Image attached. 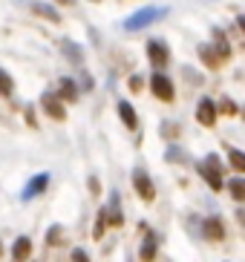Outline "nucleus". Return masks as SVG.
<instances>
[{"label": "nucleus", "instance_id": "nucleus-1", "mask_svg": "<svg viewBox=\"0 0 245 262\" xmlns=\"http://www.w3.org/2000/svg\"><path fill=\"white\" fill-rule=\"evenodd\" d=\"M196 170L205 176V182L214 187V190H222V167H219V156L216 153H208L205 162H202Z\"/></svg>", "mask_w": 245, "mask_h": 262}, {"label": "nucleus", "instance_id": "nucleus-2", "mask_svg": "<svg viewBox=\"0 0 245 262\" xmlns=\"http://www.w3.org/2000/svg\"><path fill=\"white\" fill-rule=\"evenodd\" d=\"M168 12L165 9H141V12H136L133 17H127V24H124V29H130V32H136V29H145L147 24H153V20H159V17H165Z\"/></svg>", "mask_w": 245, "mask_h": 262}, {"label": "nucleus", "instance_id": "nucleus-3", "mask_svg": "<svg viewBox=\"0 0 245 262\" xmlns=\"http://www.w3.org/2000/svg\"><path fill=\"white\" fill-rule=\"evenodd\" d=\"M150 90H153V95L159 101H165V104H168V101H173V95H176L173 81H170L165 72H153V75H150Z\"/></svg>", "mask_w": 245, "mask_h": 262}, {"label": "nucleus", "instance_id": "nucleus-4", "mask_svg": "<svg viewBox=\"0 0 245 262\" xmlns=\"http://www.w3.org/2000/svg\"><path fill=\"white\" fill-rule=\"evenodd\" d=\"M147 58H150V63H153L156 70H161V67L170 61L168 43H165V40H159V38H150V40H147Z\"/></svg>", "mask_w": 245, "mask_h": 262}, {"label": "nucleus", "instance_id": "nucleus-5", "mask_svg": "<svg viewBox=\"0 0 245 262\" xmlns=\"http://www.w3.org/2000/svg\"><path fill=\"white\" fill-rule=\"evenodd\" d=\"M40 107H44V113L49 118H55V121H64L67 118V107L61 104V98L55 93H44L40 95Z\"/></svg>", "mask_w": 245, "mask_h": 262}, {"label": "nucleus", "instance_id": "nucleus-6", "mask_svg": "<svg viewBox=\"0 0 245 262\" xmlns=\"http://www.w3.org/2000/svg\"><path fill=\"white\" fill-rule=\"evenodd\" d=\"M133 185H136V190H138V196L145 202H153L156 199V190H153V182H150V176H147L141 167H136L133 170Z\"/></svg>", "mask_w": 245, "mask_h": 262}, {"label": "nucleus", "instance_id": "nucleus-7", "mask_svg": "<svg viewBox=\"0 0 245 262\" xmlns=\"http://www.w3.org/2000/svg\"><path fill=\"white\" fill-rule=\"evenodd\" d=\"M46 185H49V176H46V173H38V176H32L29 182H26V187H23L21 199H23V202H32L35 196H40V193L46 190Z\"/></svg>", "mask_w": 245, "mask_h": 262}, {"label": "nucleus", "instance_id": "nucleus-8", "mask_svg": "<svg viewBox=\"0 0 245 262\" xmlns=\"http://www.w3.org/2000/svg\"><path fill=\"white\" fill-rule=\"evenodd\" d=\"M196 118H199L202 127H214L216 124V104L211 98H199L196 104Z\"/></svg>", "mask_w": 245, "mask_h": 262}, {"label": "nucleus", "instance_id": "nucleus-9", "mask_svg": "<svg viewBox=\"0 0 245 262\" xmlns=\"http://www.w3.org/2000/svg\"><path fill=\"white\" fill-rule=\"evenodd\" d=\"M202 233H205L211 242H219V239H225V225H222V219H216V216H208L205 225H202Z\"/></svg>", "mask_w": 245, "mask_h": 262}, {"label": "nucleus", "instance_id": "nucleus-10", "mask_svg": "<svg viewBox=\"0 0 245 262\" xmlns=\"http://www.w3.org/2000/svg\"><path fill=\"white\" fill-rule=\"evenodd\" d=\"M211 49L216 52L219 61H228V58H231V43H228V38H225L219 29H214V47H211Z\"/></svg>", "mask_w": 245, "mask_h": 262}, {"label": "nucleus", "instance_id": "nucleus-11", "mask_svg": "<svg viewBox=\"0 0 245 262\" xmlns=\"http://www.w3.org/2000/svg\"><path fill=\"white\" fill-rule=\"evenodd\" d=\"M32 12L46 17V20H52V24H61V12H58L52 3H32Z\"/></svg>", "mask_w": 245, "mask_h": 262}, {"label": "nucleus", "instance_id": "nucleus-12", "mask_svg": "<svg viewBox=\"0 0 245 262\" xmlns=\"http://www.w3.org/2000/svg\"><path fill=\"white\" fill-rule=\"evenodd\" d=\"M32 254V239L29 236H17L12 245V259H29Z\"/></svg>", "mask_w": 245, "mask_h": 262}, {"label": "nucleus", "instance_id": "nucleus-13", "mask_svg": "<svg viewBox=\"0 0 245 262\" xmlns=\"http://www.w3.org/2000/svg\"><path fill=\"white\" fill-rule=\"evenodd\" d=\"M118 116H121L124 127H130V130L138 127V116H136V110L130 107V101H121V104H118Z\"/></svg>", "mask_w": 245, "mask_h": 262}, {"label": "nucleus", "instance_id": "nucleus-14", "mask_svg": "<svg viewBox=\"0 0 245 262\" xmlns=\"http://www.w3.org/2000/svg\"><path fill=\"white\" fill-rule=\"evenodd\" d=\"M107 222L110 225H121V205H118V193H110V208H107Z\"/></svg>", "mask_w": 245, "mask_h": 262}, {"label": "nucleus", "instance_id": "nucleus-15", "mask_svg": "<svg viewBox=\"0 0 245 262\" xmlns=\"http://www.w3.org/2000/svg\"><path fill=\"white\" fill-rule=\"evenodd\" d=\"M156 251H159L156 233H147V239H145V245H141V251H138V256H141V259H153V256H156Z\"/></svg>", "mask_w": 245, "mask_h": 262}, {"label": "nucleus", "instance_id": "nucleus-16", "mask_svg": "<svg viewBox=\"0 0 245 262\" xmlns=\"http://www.w3.org/2000/svg\"><path fill=\"white\" fill-rule=\"evenodd\" d=\"M199 58L205 61V67H211V70H216V67L222 63L219 58H216V52L211 49V43H202V47H199Z\"/></svg>", "mask_w": 245, "mask_h": 262}, {"label": "nucleus", "instance_id": "nucleus-17", "mask_svg": "<svg viewBox=\"0 0 245 262\" xmlns=\"http://www.w3.org/2000/svg\"><path fill=\"white\" fill-rule=\"evenodd\" d=\"M58 90H61V98H67V101H78V86L72 84L69 78H61Z\"/></svg>", "mask_w": 245, "mask_h": 262}, {"label": "nucleus", "instance_id": "nucleus-18", "mask_svg": "<svg viewBox=\"0 0 245 262\" xmlns=\"http://www.w3.org/2000/svg\"><path fill=\"white\" fill-rule=\"evenodd\" d=\"M228 190H231V196H234V199L237 202H242L245 199V182H242V176H234L228 182Z\"/></svg>", "mask_w": 245, "mask_h": 262}, {"label": "nucleus", "instance_id": "nucleus-19", "mask_svg": "<svg viewBox=\"0 0 245 262\" xmlns=\"http://www.w3.org/2000/svg\"><path fill=\"white\" fill-rule=\"evenodd\" d=\"M228 162H231V167L237 170V173H242V170H245V153L231 147V150H228Z\"/></svg>", "mask_w": 245, "mask_h": 262}, {"label": "nucleus", "instance_id": "nucleus-20", "mask_svg": "<svg viewBox=\"0 0 245 262\" xmlns=\"http://www.w3.org/2000/svg\"><path fill=\"white\" fill-rule=\"evenodd\" d=\"M61 49H67V58L72 63H81V49H78V43H72V40H64Z\"/></svg>", "mask_w": 245, "mask_h": 262}, {"label": "nucleus", "instance_id": "nucleus-21", "mask_svg": "<svg viewBox=\"0 0 245 262\" xmlns=\"http://www.w3.org/2000/svg\"><path fill=\"white\" fill-rule=\"evenodd\" d=\"M12 90H15V84H12V75H9L3 67H0V95H12Z\"/></svg>", "mask_w": 245, "mask_h": 262}, {"label": "nucleus", "instance_id": "nucleus-22", "mask_svg": "<svg viewBox=\"0 0 245 262\" xmlns=\"http://www.w3.org/2000/svg\"><path fill=\"white\" fill-rule=\"evenodd\" d=\"M104 228H107V208L98 210V219H95V231H92V236L101 239V236H104Z\"/></svg>", "mask_w": 245, "mask_h": 262}, {"label": "nucleus", "instance_id": "nucleus-23", "mask_svg": "<svg viewBox=\"0 0 245 262\" xmlns=\"http://www.w3.org/2000/svg\"><path fill=\"white\" fill-rule=\"evenodd\" d=\"M61 239H64V228H61V225H52V228L46 231V242H49V245H58Z\"/></svg>", "mask_w": 245, "mask_h": 262}, {"label": "nucleus", "instance_id": "nucleus-24", "mask_svg": "<svg viewBox=\"0 0 245 262\" xmlns=\"http://www.w3.org/2000/svg\"><path fill=\"white\" fill-rule=\"evenodd\" d=\"M216 113H225V116H234V113H237V104H234L231 98H222L219 104H216Z\"/></svg>", "mask_w": 245, "mask_h": 262}, {"label": "nucleus", "instance_id": "nucleus-25", "mask_svg": "<svg viewBox=\"0 0 245 262\" xmlns=\"http://www.w3.org/2000/svg\"><path fill=\"white\" fill-rule=\"evenodd\" d=\"M90 193H92V196H98V193H101V182L95 176H90Z\"/></svg>", "mask_w": 245, "mask_h": 262}, {"label": "nucleus", "instance_id": "nucleus-26", "mask_svg": "<svg viewBox=\"0 0 245 262\" xmlns=\"http://www.w3.org/2000/svg\"><path fill=\"white\" fill-rule=\"evenodd\" d=\"M72 259H75V262H84V259H90V256H87L84 248H75V251H72Z\"/></svg>", "mask_w": 245, "mask_h": 262}, {"label": "nucleus", "instance_id": "nucleus-27", "mask_svg": "<svg viewBox=\"0 0 245 262\" xmlns=\"http://www.w3.org/2000/svg\"><path fill=\"white\" fill-rule=\"evenodd\" d=\"M55 3H64V6H72V3H75V0H55Z\"/></svg>", "mask_w": 245, "mask_h": 262}, {"label": "nucleus", "instance_id": "nucleus-28", "mask_svg": "<svg viewBox=\"0 0 245 262\" xmlns=\"http://www.w3.org/2000/svg\"><path fill=\"white\" fill-rule=\"evenodd\" d=\"M0 254H3V245H0Z\"/></svg>", "mask_w": 245, "mask_h": 262}, {"label": "nucleus", "instance_id": "nucleus-29", "mask_svg": "<svg viewBox=\"0 0 245 262\" xmlns=\"http://www.w3.org/2000/svg\"><path fill=\"white\" fill-rule=\"evenodd\" d=\"M92 3H98V0H92Z\"/></svg>", "mask_w": 245, "mask_h": 262}]
</instances>
